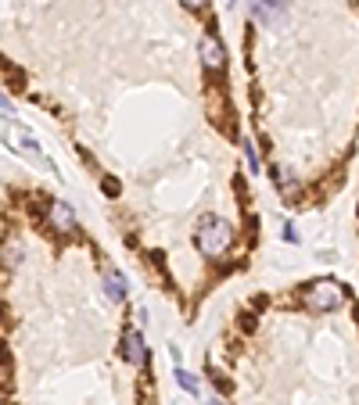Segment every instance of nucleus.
Returning <instances> with one entry per match:
<instances>
[{
    "label": "nucleus",
    "mask_w": 359,
    "mask_h": 405,
    "mask_svg": "<svg viewBox=\"0 0 359 405\" xmlns=\"http://www.w3.org/2000/svg\"><path fill=\"white\" fill-rule=\"evenodd\" d=\"M194 244L201 255H208V259H216V255H223L230 244H234V230H230L226 219H216V216H205L194 230Z\"/></svg>",
    "instance_id": "1"
},
{
    "label": "nucleus",
    "mask_w": 359,
    "mask_h": 405,
    "mask_svg": "<svg viewBox=\"0 0 359 405\" xmlns=\"http://www.w3.org/2000/svg\"><path fill=\"white\" fill-rule=\"evenodd\" d=\"M342 302H345V291H342V284H334V280H316L302 294V305L312 309V312H331Z\"/></svg>",
    "instance_id": "2"
},
{
    "label": "nucleus",
    "mask_w": 359,
    "mask_h": 405,
    "mask_svg": "<svg viewBox=\"0 0 359 405\" xmlns=\"http://www.w3.org/2000/svg\"><path fill=\"white\" fill-rule=\"evenodd\" d=\"M122 355L130 359V366L144 370V362H147V348H144V341H140V334H137V330H126V337H122Z\"/></svg>",
    "instance_id": "3"
},
{
    "label": "nucleus",
    "mask_w": 359,
    "mask_h": 405,
    "mask_svg": "<svg viewBox=\"0 0 359 405\" xmlns=\"http://www.w3.org/2000/svg\"><path fill=\"white\" fill-rule=\"evenodd\" d=\"M47 216H51V226H54L58 233H72V230H76V212H72L65 201H54V205L47 208Z\"/></svg>",
    "instance_id": "4"
},
{
    "label": "nucleus",
    "mask_w": 359,
    "mask_h": 405,
    "mask_svg": "<svg viewBox=\"0 0 359 405\" xmlns=\"http://www.w3.org/2000/svg\"><path fill=\"white\" fill-rule=\"evenodd\" d=\"M223 61H226L223 47L216 44L212 36H205V40H201V65H205L208 72H219V69H223Z\"/></svg>",
    "instance_id": "5"
},
{
    "label": "nucleus",
    "mask_w": 359,
    "mask_h": 405,
    "mask_svg": "<svg viewBox=\"0 0 359 405\" xmlns=\"http://www.w3.org/2000/svg\"><path fill=\"white\" fill-rule=\"evenodd\" d=\"M104 291H108L112 302H122V298H126V280H122V273L104 269Z\"/></svg>",
    "instance_id": "6"
},
{
    "label": "nucleus",
    "mask_w": 359,
    "mask_h": 405,
    "mask_svg": "<svg viewBox=\"0 0 359 405\" xmlns=\"http://www.w3.org/2000/svg\"><path fill=\"white\" fill-rule=\"evenodd\" d=\"M273 176H277V183H281V190H284L287 198L294 194V190H299V183H294V176L287 173V169H277V173H273Z\"/></svg>",
    "instance_id": "7"
},
{
    "label": "nucleus",
    "mask_w": 359,
    "mask_h": 405,
    "mask_svg": "<svg viewBox=\"0 0 359 405\" xmlns=\"http://www.w3.org/2000/svg\"><path fill=\"white\" fill-rule=\"evenodd\" d=\"M176 380H180V388H187L191 395H198V380H194L191 373H187V370H176Z\"/></svg>",
    "instance_id": "8"
},
{
    "label": "nucleus",
    "mask_w": 359,
    "mask_h": 405,
    "mask_svg": "<svg viewBox=\"0 0 359 405\" xmlns=\"http://www.w3.org/2000/svg\"><path fill=\"white\" fill-rule=\"evenodd\" d=\"M101 187H104V194H108V198H119V180L104 176V180H101Z\"/></svg>",
    "instance_id": "9"
},
{
    "label": "nucleus",
    "mask_w": 359,
    "mask_h": 405,
    "mask_svg": "<svg viewBox=\"0 0 359 405\" xmlns=\"http://www.w3.org/2000/svg\"><path fill=\"white\" fill-rule=\"evenodd\" d=\"M244 155H248V165L251 169H259V158H256V151H251V144H244Z\"/></svg>",
    "instance_id": "10"
},
{
    "label": "nucleus",
    "mask_w": 359,
    "mask_h": 405,
    "mask_svg": "<svg viewBox=\"0 0 359 405\" xmlns=\"http://www.w3.org/2000/svg\"><path fill=\"white\" fill-rule=\"evenodd\" d=\"M183 4H187V8H194V11H201V8L208 4V0H183Z\"/></svg>",
    "instance_id": "11"
},
{
    "label": "nucleus",
    "mask_w": 359,
    "mask_h": 405,
    "mask_svg": "<svg viewBox=\"0 0 359 405\" xmlns=\"http://www.w3.org/2000/svg\"><path fill=\"white\" fill-rule=\"evenodd\" d=\"M208 405H223V402H216V398H212V402H208Z\"/></svg>",
    "instance_id": "12"
}]
</instances>
